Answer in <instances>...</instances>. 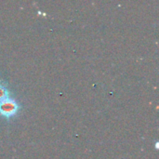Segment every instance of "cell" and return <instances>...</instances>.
Wrapping results in <instances>:
<instances>
[{
    "mask_svg": "<svg viewBox=\"0 0 159 159\" xmlns=\"http://www.w3.org/2000/svg\"><path fill=\"white\" fill-rule=\"evenodd\" d=\"M18 111V104L15 101L8 98L0 101V113L5 116H11Z\"/></svg>",
    "mask_w": 159,
    "mask_h": 159,
    "instance_id": "1",
    "label": "cell"
},
{
    "mask_svg": "<svg viewBox=\"0 0 159 159\" xmlns=\"http://www.w3.org/2000/svg\"><path fill=\"white\" fill-rule=\"evenodd\" d=\"M7 98V90L6 89L5 87L0 85V101L5 100Z\"/></svg>",
    "mask_w": 159,
    "mask_h": 159,
    "instance_id": "2",
    "label": "cell"
}]
</instances>
